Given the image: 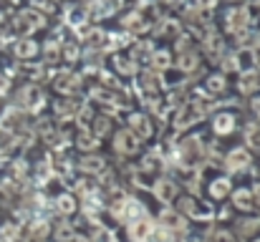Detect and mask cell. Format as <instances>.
<instances>
[{"label": "cell", "mask_w": 260, "mask_h": 242, "mask_svg": "<svg viewBox=\"0 0 260 242\" xmlns=\"http://www.w3.org/2000/svg\"><path fill=\"white\" fill-rule=\"evenodd\" d=\"M154 194H157L159 202H172L174 197H177V184L170 182V179H159L154 184Z\"/></svg>", "instance_id": "6da1fadb"}, {"label": "cell", "mask_w": 260, "mask_h": 242, "mask_svg": "<svg viewBox=\"0 0 260 242\" xmlns=\"http://www.w3.org/2000/svg\"><path fill=\"white\" fill-rule=\"evenodd\" d=\"M137 147H139V142H137L134 134H129V131H119V134H116V149H119V152L132 154V152H137Z\"/></svg>", "instance_id": "7a4b0ae2"}, {"label": "cell", "mask_w": 260, "mask_h": 242, "mask_svg": "<svg viewBox=\"0 0 260 242\" xmlns=\"http://www.w3.org/2000/svg\"><path fill=\"white\" fill-rule=\"evenodd\" d=\"M152 235V222H147V220H142V222H137V225H132V240L137 242H144L147 237Z\"/></svg>", "instance_id": "3957f363"}, {"label": "cell", "mask_w": 260, "mask_h": 242, "mask_svg": "<svg viewBox=\"0 0 260 242\" xmlns=\"http://www.w3.org/2000/svg\"><path fill=\"white\" fill-rule=\"evenodd\" d=\"M132 129H134L139 136H149V134H152V126H149L147 116H132Z\"/></svg>", "instance_id": "277c9868"}, {"label": "cell", "mask_w": 260, "mask_h": 242, "mask_svg": "<svg viewBox=\"0 0 260 242\" xmlns=\"http://www.w3.org/2000/svg\"><path fill=\"white\" fill-rule=\"evenodd\" d=\"M228 161H230V169H243V166L248 164V152H245V149H235V152L228 157Z\"/></svg>", "instance_id": "5b68a950"}, {"label": "cell", "mask_w": 260, "mask_h": 242, "mask_svg": "<svg viewBox=\"0 0 260 242\" xmlns=\"http://www.w3.org/2000/svg\"><path fill=\"white\" fill-rule=\"evenodd\" d=\"M215 129H217L220 134H228V131L233 129V116H230V114H220V116L215 119Z\"/></svg>", "instance_id": "8992f818"}, {"label": "cell", "mask_w": 260, "mask_h": 242, "mask_svg": "<svg viewBox=\"0 0 260 242\" xmlns=\"http://www.w3.org/2000/svg\"><path fill=\"white\" fill-rule=\"evenodd\" d=\"M187 212L192 215V217H212V210L210 207H202V204H194V202H187Z\"/></svg>", "instance_id": "52a82bcc"}, {"label": "cell", "mask_w": 260, "mask_h": 242, "mask_svg": "<svg viewBox=\"0 0 260 242\" xmlns=\"http://www.w3.org/2000/svg\"><path fill=\"white\" fill-rule=\"evenodd\" d=\"M58 210H61L63 215H71V212L76 210V199H74L71 194H63V197L58 199Z\"/></svg>", "instance_id": "ba28073f"}, {"label": "cell", "mask_w": 260, "mask_h": 242, "mask_svg": "<svg viewBox=\"0 0 260 242\" xmlns=\"http://www.w3.org/2000/svg\"><path fill=\"white\" fill-rule=\"evenodd\" d=\"M228 189H230V184H228V179H217L215 184H212V197H225L228 194Z\"/></svg>", "instance_id": "9c48e42d"}, {"label": "cell", "mask_w": 260, "mask_h": 242, "mask_svg": "<svg viewBox=\"0 0 260 242\" xmlns=\"http://www.w3.org/2000/svg\"><path fill=\"white\" fill-rule=\"evenodd\" d=\"M235 204H238L240 210H250V192H245V189L235 192Z\"/></svg>", "instance_id": "30bf717a"}, {"label": "cell", "mask_w": 260, "mask_h": 242, "mask_svg": "<svg viewBox=\"0 0 260 242\" xmlns=\"http://www.w3.org/2000/svg\"><path fill=\"white\" fill-rule=\"evenodd\" d=\"M81 166H84V169H88V171H93V169L99 171V169H101L104 164H101V159H91V157H88V159L81 161Z\"/></svg>", "instance_id": "8fae6325"}, {"label": "cell", "mask_w": 260, "mask_h": 242, "mask_svg": "<svg viewBox=\"0 0 260 242\" xmlns=\"http://www.w3.org/2000/svg\"><path fill=\"white\" fill-rule=\"evenodd\" d=\"M162 220H165L170 227H179V225H182V220H179L177 215H172V212H165V215H162Z\"/></svg>", "instance_id": "7c38bea8"}, {"label": "cell", "mask_w": 260, "mask_h": 242, "mask_svg": "<svg viewBox=\"0 0 260 242\" xmlns=\"http://www.w3.org/2000/svg\"><path fill=\"white\" fill-rule=\"evenodd\" d=\"M215 242H238L230 232H225V230H220V232H215Z\"/></svg>", "instance_id": "4fadbf2b"}, {"label": "cell", "mask_w": 260, "mask_h": 242, "mask_svg": "<svg viewBox=\"0 0 260 242\" xmlns=\"http://www.w3.org/2000/svg\"><path fill=\"white\" fill-rule=\"evenodd\" d=\"M81 147H93V139H91V136H86V134H84V136H81Z\"/></svg>", "instance_id": "5bb4252c"}, {"label": "cell", "mask_w": 260, "mask_h": 242, "mask_svg": "<svg viewBox=\"0 0 260 242\" xmlns=\"http://www.w3.org/2000/svg\"><path fill=\"white\" fill-rule=\"evenodd\" d=\"M255 199L260 202V184H255Z\"/></svg>", "instance_id": "9a60e30c"}, {"label": "cell", "mask_w": 260, "mask_h": 242, "mask_svg": "<svg viewBox=\"0 0 260 242\" xmlns=\"http://www.w3.org/2000/svg\"><path fill=\"white\" fill-rule=\"evenodd\" d=\"M255 111H260V98H258V101H255Z\"/></svg>", "instance_id": "2e32d148"}, {"label": "cell", "mask_w": 260, "mask_h": 242, "mask_svg": "<svg viewBox=\"0 0 260 242\" xmlns=\"http://www.w3.org/2000/svg\"><path fill=\"white\" fill-rule=\"evenodd\" d=\"M76 242H86V240H76Z\"/></svg>", "instance_id": "e0dca14e"}]
</instances>
